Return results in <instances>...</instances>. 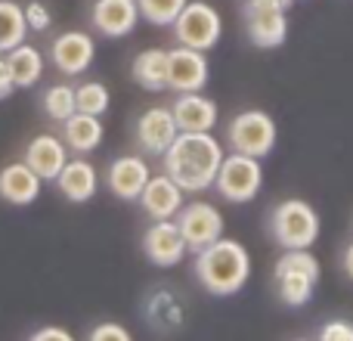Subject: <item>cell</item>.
<instances>
[{
	"label": "cell",
	"mask_w": 353,
	"mask_h": 341,
	"mask_svg": "<svg viewBox=\"0 0 353 341\" xmlns=\"http://www.w3.org/2000/svg\"><path fill=\"white\" fill-rule=\"evenodd\" d=\"M97 168L90 165V162L84 159H72L65 162V168L59 170V177H56V186H59V193L65 195L68 202H90L93 195H97Z\"/></svg>",
	"instance_id": "obj_19"
},
{
	"label": "cell",
	"mask_w": 353,
	"mask_h": 341,
	"mask_svg": "<svg viewBox=\"0 0 353 341\" xmlns=\"http://www.w3.org/2000/svg\"><path fill=\"white\" fill-rule=\"evenodd\" d=\"M43 112L59 124L65 121V118H72L74 112H78V106H74V87H68V84L47 87V93H43Z\"/></svg>",
	"instance_id": "obj_26"
},
{
	"label": "cell",
	"mask_w": 353,
	"mask_h": 341,
	"mask_svg": "<svg viewBox=\"0 0 353 341\" xmlns=\"http://www.w3.org/2000/svg\"><path fill=\"white\" fill-rule=\"evenodd\" d=\"M341 264H344V273H347L350 280H353V242L347 245V249H344V257H341Z\"/></svg>",
	"instance_id": "obj_33"
},
{
	"label": "cell",
	"mask_w": 353,
	"mask_h": 341,
	"mask_svg": "<svg viewBox=\"0 0 353 341\" xmlns=\"http://www.w3.org/2000/svg\"><path fill=\"white\" fill-rule=\"evenodd\" d=\"M282 3H285V6H292V0H282Z\"/></svg>",
	"instance_id": "obj_34"
},
{
	"label": "cell",
	"mask_w": 353,
	"mask_h": 341,
	"mask_svg": "<svg viewBox=\"0 0 353 341\" xmlns=\"http://www.w3.org/2000/svg\"><path fill=\"white\" fill-rule=\"evenodd\" d=\"M298 341H307V338H298Z\"/></svg>",
	"instance_id": "obj_35"
},
{
	"label": "cell",
	"mask_w": 353,
	"mask_h": 341,
	"mask_svg": "<svg viewBox=\"0 0 353 341\" xmlns=\"http://www.w3.org/2000/svg\"><path fill=\"white\" fill-rule=\"evenodd\" d=\"M313 286L316 280L304 273H276V289H279V298L288 307H304L313 298Z\"/></svg>",
	"instance_id": "obj_24"
},
{
	"label": "cell",
	"mask_w": 353,
	"mask_h": 341,
	"mask_svg": "<svg viewBox=\"0 0 353 341\" xmlns=\"http://www.w3.org/2000/svg\"><path fill=\"white\" fill-rule=\"evenodd\" d=\"M176 226H180L183 239H186V249L201 251L223 236V214L214 205H208V202H192V205L180 208Z\"/></svg>",
	"instance_id": "obj_8"
},
{
	"label": "cell",
	"mask_w": 353,
	"mask_h": 341,
	"mask_svg": "<svg viewBox=\"0 0 353 341\" xmlns=\"http://www.w3.org/2000/svg\"><path fill=\"white\" fill-rule=\"evenodd\" d=\"M316 341H353V323L350 320H329L319 329Z\"/></svg>",
	"instance_id": "obj_30"
},
{
	"label": "cell",
	"mask_w": 353,
	"mask_h": 341,
	"mask_svg": "<svg viewBox=\"0 0 353 341\" xmlns=\"http://www.w3.org/2000/svg\"><path fill=\"white\" fill-rule=\"evenodd\" d=\"M174 121L180 128V134H211L217 124V103L208 99L201 90L195 93H176L174 106Z\"/></svg>",
	"instance_id": "obj_13"
},
{
	"label": "cell",
	"mask_w": 353,
	"mask_h": 341,
	"mask_svg": "<svg viewBox=\"0 0 353 341\" xmlns=\"http://www.w3.org/2000/svg\"><path fill=\"white\" fill-rule=\"evenodd\" d=\"M3 59H6V68H10V78H12V84H16V90L19 87H34L37 81H41L43 53L37 47H31V43H19V47L6 50Z\"/></svg>",
	"instance_id": "obj_21"
},
{
	"label": "cell",
	"mask_w": 353,
	"mask_h": 341,
	"mask_svg": "<svg viewBox=\"0 0 353 341\" xmlns=\"http://www.w3.org/2000/svg\"><path fill=\"white\" fill-rule=\"evenodd\" d=\"M171 28H174L176 43L208 53L211 47H217L220 35H223V19H220V12L214 10L211 3H205V0H189L180 10V16L174 19Z\"/></svg>",
	"instance_id": "obj_6"
},
{
	"label": "cell",
	"mask_w": 353,
	"mask_h": 341,
	"mask_svg": "<svg viewBox=\"0 0 353 341\" xmlns=\"http://www.w3.org/2000/svg\"><path fill=\"white\" fill-rule=\"evenodd\" d=\"M97 56V41L87 31H62L50 43V59L62 75H84Z\"/></svg>",
	"instance_id": "obj_11"
},
{
	"label": "cell",
	"mask_w": 353,
	"mask_h": 341,
	"mask_svg": "<svg viewBox=\"0 0 353 341\" xmlns=\"http://www.w3.org/2000/svg\"><path fill=\"white\" fill-rule=\"evenodd\" d=\"M87 341H134V335L121 323H99L90 329Z\"/></svg>",
	"instance_id": "obj_29"
},
{
	"label": "cell",
	"mask_w": 353,
	"mask_h": 341,
	"mask_svg": "<svg viewBox=\"0 0 353 341\" xmlns=\"http://www.w3.org/2000/svg\"><path fill=\"white\" fill-rule=\"evenodd\" d=\"M165 174L183 193H205L223 162V146L211 134H176L165 155Z\"/></svg>",
	"instance_id": "obj_1"
},
{
	"label": "cell",
	"mask_w": 353,
	"mask_h": 341,
	"mask_svg": "<svg viewBox=\"0 0 353 341\" xmlns=\"http://www.w3.org/2000/svg\"><path fill=\"white\" fill-rule=\"evenodd\" d=\"M25 37H28L25 10L16 0H0V53L25 43Z\"/></svg>",
	"instance_id": "obj_23"
},
{
	"label": "cell",
	"mask_w": 353,
	"mask_h": 341,
	"mask_svg": "<svg viewBox=\"0 0 353 341\" xmlns=\"http://www.w3.org/2000/svg\"><path fill=\"white\" fill-rule=\"evenodd\" d=\"M137 202H140L143 211L152 220H174L183 208V189L168 174H159V177H149V183L143 186Z\"/></svg>",
	"instance_id": "obj_15"
},
{
	"label": "cell",
	"mask_w": 353,
	"mask_h": 341,
	"mask_svg": "<svg viewBox=\"0 0 353 341\" xmlns=\"http://www.w3.org/2000/svg\"><path fill=\"white\" fill-rule=\"evenodd\" d=\"M12 90H16V84H12L10 68H6V59H3V53H0V99L12 97Z\"/></svg>",
	"instance_id": "obj_32"
},
{
	"label": "cell",
	"mask_w": 353,
	"mask_h": 341,
	"mask_svg": "<svg viewBox=\"0 0 353 341\" xmlns=\"http://www.w3.org/2000/svg\"><path fill=\"white\" fill-rule=\"evenodd\" d=\"M90 22L105 37H128L140 22L137 0H93Z\"/></svg>",
	"instance_id": "obj_14"
},
{
	"label": "cell",
	"mask_w": 353,
	"mask_h": 341,
	"mask_svg": "<svg viewBox=\"0 0 353 341\" xmlns=\"http://www.w3.org/2000/svg\"><path fill=\"white\" fill-rule=\"evenodd\" d=\"M22 10H25V22H28V31H47L50 25H53V16H50L47 3H41V0H28Z\"/></svg>",
	"instance_id": "obj_28"
},
{
	"label": "cell",
	"mask_w": 353,
	"mask_h": 341,
	"mask_svg": "<svg viewBox=\"0 0 353 341\" xmlns=\"http://www.w3.org/2000/svg\"><path fill=\"white\" fill-rule=\"evenodd\" d=\"M62 134H65V146L72 149V153H93V149L103 143V121H99V115H84V112H74L72 118H65L62 121Z\"/></svg>",
	"instance_id": "obj_20"
},
{
	"label": "cell",
	"mask_w": 353,
	"mask_h": 341,
	"mask_svg": "<svg viewBox=\"0 0 353 341\" xmlns=\"http://www.w3.org/2000/svg\"><path fill=\"white\" fill-rule=\"evenodd\" d=\"M211 68H208V56L201 50L183 47L176 43L174 50H168V87L176 93H195L208 84Z\"/></svg>",
	"instance_id": "obj_9"
},
{
	"label": "cell",
	"mask_w": 353,
	"mask_h": 341,
	"mask_svg": "<svg viewBox=\"0 0 353 341\" xmlns=\"http://www.w3.org/2000/svg\"><path fill=\"white\" fill-rule=\"evenodd\" d=\"M28 341H74V335L68 329H62V326H43Z\"/></svg>",
	"instance_id": "obj_31"
},
{
	"label": "cell",
	"mask_w": 353,
	"mask_h": 341,
	"mask_svg": "<svg viewBox=\"0 0 353 341\" xmlns=\"http://www.w3.org/2000/svg\"><path fill=\"white\" fill-rule=\"evenodd\" d=\"M152 170H149L146 159L140 155H124V159H115L109 165V174H105V183L109 189L124 202H137L143 193V186L149 183Z\"/></svg>",
	"instance_id": "obj_16"
},
{
	"label": "cell",
	"mask_w": 353,
	"mask_h": 341,
	"mask_svg": "<svg viewBox=\"0 0 353 341\" xmlns=\"http://www.w3.org/2000/svg\"><path fill=\"white\" fill-rule=\"evenodd\" d=\"M263 186V168L261 159H251V155L232 153L223 155L220 170L214 177V189L220 193V199L232 202V205H245L251 202Z\"/></svg>",
	"instance_id": "obj_5"
},
{
	"label": "cell",
	"mask_w": 353,
	"mask_h": 341,
	"mask_svg": "<svg viewBox=\"0 0 353 341\" xmlns=\"http://www.w3.org/2000/svg\"><path fill=\"white\" fill-rule=\"evenodd\" d=\"M109 87L99 84V81H87V84L74 87V106L84 115H103V112H109Z\"/></svg>",
	"instance_id": "obj_25"
},
{
	"label": "cell",
	"mask_w": 353,
	"mask_h": 341,
	"mask_svg": "<svg viewBox=\"0 0 353 341\" xmlns=\"http://www.w3.org/2000/svg\"><path fill=\"white\" fill-rule=\"evenodd\" d=\"M288 6L282 0H245V31L261 50H276L288 37Z\"/></svg>",
	"instance_id": "obj_7"
},
{
	"label": "cell",
	"mask_w": 353,
	"mask_h": 341,
	"mask_svg": "<svg viewBox=\"0 0 353 341\" xmlns=\"http://www.w3.org/2000/svg\"><path fill=\"white\" fill-rule=\"evenodd\" d=\"M134 134H137V143H140V149L146 155H165L168 149H171V143L176 140V134H180L171 106H168V109L165 106L146 109L140 118H137Z\"/></svg>",
	"instance_id": "obj_10"
},
{
	"label": "cell",
	"mask_w": 353,
	"mask_h": 341,
	"mask_svg": "<svg viewBox=\"0 0 353 341\" xmlns=\"http://www.w3.org/2000/svg\"><path fill=\"white\" fill-rule=\"evenodd\" d=\"M143 251L155 267H176L189 249L176 220H155L143 236Z\"/></svg>",
	"instance_id": "obj_12"
},
{
	"label": "cell",
	"mask_w": 353,
	"mask_h": 341,
	"mask_svg": "<svg viewBox=\"0 0 353 341\" xmlns=\"http://www.w3.org/2000/svg\"><path fill=\"white\" fill-rule=\"evenodd\" d=\"M270 233L282 249H310L319 239V214L310 202L285 199L270 214Z\"/></svg>",
	"instance_id": "obj_3"
},
{
	"label": "cell",
	"mask_w": 353,
	"mask_h": 341,
	"mask_svg": "<svg viewBox=\"0 0 353 341\" xmlns=\"http://www.w3.org/2000/svg\"><path fill=\"white\" fill-rule=\"evenodd\" d=\"M195 276L205 286V292L226 298L245 289L251 276V255L239 239L220 236L208 249L195 251Z\"/></svg>",
	"instance_id": "obj_2"
},
{
	"label": "cell",
	"mask_w": 353,
	"mask_h": 341,
	"mask_svg": "<svg viewBox=\"0 0 353 341\" xmlns=\"http://www.w3.org/2000/svg\"><path fill=\"white\" fill-rule=\"evenodd\" d=\"M41 177L34 174L25 162H12L0 170V199L10 205H31L41 195Z\"/></svg>",
	"instance_id": "obj_18"
},
{
	"label": "cell",
	"mask_w": 353,
	"mask_h": 341,
	"mask_svg": "<svg viewBox=\"0 0 353 341\" xmlns=\"http://www.w3.org/2000/svg\"><path fill=\"white\" fill-rule=\"evenodd\" d=\"M68 162V146L53 134H41L25 146V165L34 170L41 180H56Z\"/></svg>",
	"instance_id": "obj_17"
},
{
	"label": "cell",
	"mask_w": 353,
	"mask_h": 341,
	"mask_svg": "<svg viewBox=\"0 0 353 341\" xmlns=\"http://www.w3.org/2000/svg\"><path fill=\"white\" fill-rule=\"evenodd\" d=\"M276 137H279V130H276L273 115H267V112H261V109L239 112L230 121V128H226V143H230V149L232 153L251 155V159H263V155L273 153Z\"/></svg>",
	"instance_id": "obj_4"
},
{
	"label": "cell",
	"mask_w": 353,
	"mask_h": 341,
	"mask_svg": "<svg viewBox=\"0 0 353 341\" xmlns=\"http://www.w3.org/2000/svg\"><path fill=\"white\" fill-rule=\"evenodd\" d=\"M189 0H137V6H140V19H146V22L152 25H174V19L180 16V10L186 6Z\"/></svg>",
	"instance_id": "obj_27"
},
{
	"label": "cell",
	"mask_w": 353,
	"mask_h": 341,
	"mask_svg": "<svg viewBox=\"0 0 353 341\" xmlns=\"http://www.w3.org/2000/svg\"><path fill=\"white\" fill-rule=\"evenodd\" d=\"M134 81L143 90H165L168 87V50L161 47H149L143 53H137L134 66H130Z\"/></svg>",
	"instance_id": "obj_22"
}]
</instances>
